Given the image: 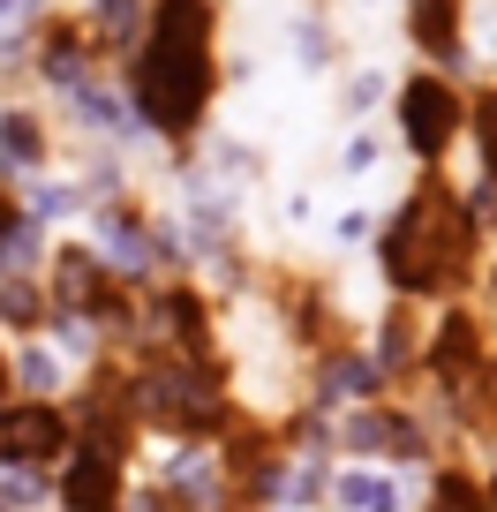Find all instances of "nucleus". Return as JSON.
Listing matches in <instances>:
<instances>
[{"instance_id":"obj_13","label":"nucleus","mask_w":497,"mask_h":512,"mask_svg":"<svg viewBox=\"0 0 497 512\" xmlns=\"http://www.w3.org/2000/svg\"><path fill=\"white\" fill-rule=\"evenodd\" d=\"M467 128H475V151H482V174L497 181V91L475 98V113H467Z\"/></svg>"},{"instance_id":"obj_10","label":"nucleus","mask_w":497,"mask_h":512,"mask_svg":"<svg viewBox=\"0 0 497 512\" xmlns=\"http://www.w3.org/2000/svg\"><path fill=\"white\" fill-rule=\"evenodd\" d=\"M362 392H377V362L369 354H332L324 362V400H362Z\"/></svg>"},{"instance_id":"obj_2","label":"nucleus","mask_w":497,"mask_h":512,"mask_svg":"<svg viewBox=\"0 0 497 512\" xmlns=\"http://www.w3.org/2000/svg\"><path fill=\"white\" fill-rule=\"evenodd\" d=\"M377 256H385V279H392L400 294H445L452 279H467V256H475V219H467L460 189H445V181L430 174V181L400 204V219L385 226Z\"/></svg>"},{"instance_id":"obj_6","label":"nucleus","mask_w":497,"mask_h":512,"mask_svg":"<svg viewBox=\"0 0 497 512\" xmlns=\"http://www.w3.org/2000/svg\"><path fill=\"white\" fill-rule=\"evenodd\" d=\"M407 38L430 61H460V0H407Z\"/></svg>"},{"instance_id":"obj_9","label":"nucleus","mask_w":497,"mask_h":512,"mask_svg":"<svg viewBox=\"0 0 497 512\" xmlns=\"http://www.w3.org/2000/svg\"><path fill=\"white\" fill-rule=\"evenodd\" d=\"M0 166H16V174L46 166V128H38V113H23V106L0 113Z\"/></svg>"},{"instance_id":"obj_12","label":"nucleus","mask_w":497,"mask_h":512,"mask_svg":"<svg viewBox=\"0 0 497 512\" xmlns=\"http://www.w3.org/2000/svg\"><path fill=\"white\" fill-rule=\"evenodd\" d=\"M0 317L23 324V332H31V324H46V317H53V309H46V287H38V279H8V287H0Z\"/></svg>"},{"instance_id":"obj_3","label":"nucleus","mask_w":497,"mask_h":512,"mask_svg":"<svg viewBox=\"0 0 497 512\" xmlns=\"http://www.w3.org/2000/svg\"><path fill=\"white\" fill-rule=\"evenodd\" d=\"M460 128H467V106H460V91H452L445 76H407L400 83V136H407V151L445 159V151L460 144Z\"/></svg>"},{"instance_id":"obj_4","label":"nucleus","mask_w":497,"mask_h":512,"mask_svg":"<svg viewBox=\"0 0 497 512\" xmlns=\"http://www.w3.org/2000/svg\"><path fill=\"white\" fill-rule=\"evenodd\" d=\"M76 445V422L53 400H16L0 407V467H53Z\"/></svg>"},{"instance_id":"obj_15","label":"nucleus","mask_w":497,"mask_h":512,"mask_svg":"<svg viewBox=\"0 0 497 512\" xmlns=\"http://www.w3.org/2000/svg\"><path fill=\"white\" fill-rule=\"evenodd\" d=\"M8 8H16V0H0V16H8Z\"/></svg>"},{"instance_id":"obj_7","label":"nucleus","mask_w":497,"mask_h":512,"mask_svg":"<svg viewBox=\"0 0 497 512\" xmlns=\"http://www.w3.org/2000/svg\"><path fill=\"white\" fill-rule=\"evenodd\" d=\"M422 362H430V377L437 384H467L482 369V332L467 317H445V332H437V347L422 354Z\"/></svg>"},{"instance_id":"obj_1","label":"nucleus","mask_w":497,"mask_h":512,"mask_svg":"<svg viewBox=\"0 0 497 512\" xmlns=\"http://www.w3.org/2000/svg\"><path fill=\"white\" fill-rule=\"evenodd\" d=\"M129 91H136V113H144L159 136H196L211 91H219V61H211V0H151Z\"/></svg>"},{"instance_id":"obj_5","label":"nucleus","mask_w":497,"mask_h":512,"mask_svg":"<svg viewBox=\"0 0 497 512\" xmlns=\"http://www.w3.org/2000/svg\"><path fill=\"white\" fill-rule=\"evenodd\" d=\"M129 460L121 452H106V445H68V467H61V505L68 512H121L129 505Z\"/></svg>"},{"instance_id":"obj_11","label":"nucleus","mask_w":497,"mask_h":512,"mask_svg":"<svg viewBox=\"0 0 497 512\" xmlns=\"http://www.w3.org/2000/svg\"><path fill=\"white\" fill-rule=\"evenodd\" d=\"M16 384H23V400H53V392H61V354L31 339V347L16 354Z\"/></svg>"},{"instance_id":"obj_14","label":"nucleus","mask_w":497,"mask_h":512,"mask_svg":"<svg viewBox=\"0 0 497 512\" xmlns=\"http://www.w3.org/2000/svg\"><path fill=\"white\" fill-rule=\"evenodd\" d=\"M16 226H23V204H16L8 189H0V249H8V234H16Z\"/></svg>"},{"instance_id":"obj_8","label":"nucleus","mask_w":497,"mask_h":512,"mask_svg":"<svg viewBox=\"0 0 497 512\" xmlns=\"http://www.w3.org/2000/svg\"><path fill=\"white\" fill-rule=\"evenodd\" d=\"M332 497H339L347 512H400V505H407V490L385 475V467H339Z\"/></svg>"}]
</instances>
